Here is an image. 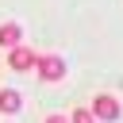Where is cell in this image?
Segmentation results:
<instances>
[{
	"mask_svg": "<svg viewBox=\"0 0 123 123\" xmlns=\"http://www.w3.org/2000/svg\"><path fill=\"white\" fill-rule=\"evenodd\" d=\"M35 58H38V50H35V46H23V42H15V46L4 50V65H8L12 73H31Z\"/></svg>",
	"mask_w": 123,
	"mask_h": 123,
	"instance_id": "cell-3",
	"label": "cell"
},
{
	"mask_svg": "<svg viewBox=\"0 0 123 123\" xmlns=\"http://www.w3.org/2000/svg\"><path fill=\"white\" fill-rule=\"evenodd\" d=\"M19 111H23V92L12 88V85H4V88H0V115L12 119V115H19Z\"/></svg>",
	"mask_w": 123,
	"mask_h": 123,
	"instance_id": "cell-4",
	"label": "cell"
},
{
	"mask_svg": "<svg viewBox=\"0 0 123 123\" xmlns=\"http://www.w3.org/2000/svg\"><path fill=\"white\" fill-rule=\"evenodd\" d=\"M15 42H23V27H19L15 19L0 23V50H8V46H15Z\"/></svg>",
	"mask_w": 123,
	"mask_h": 123,
	"instance_id": "cell-5",
	"label": "cell"
},
{
	"mask_svg": "<svg viewBox=\"0 0 123 123\" xmlns=\"http://www.w3.org/2000/svg\"><path fill=\"white\" fill-rule=\"evenodd\" d=\"M88 111L96 115V123H115V119L123 115V104H119V96H115V92H92Z\"/></svg>",
	"mask_w": 123,
	"mask_h": 123,
	"instance_id": "cell-2",
	"label": "cell"
},
{
	"mask_svg": "<svg viewBox=\"0 0 123 123\" xmlns=\"http://www.w3.org/2000/svg\"><path fill=\"white\" fill-rule=\"evenodd\" d=\"M31 73H35L42 85H62V81L69 77V62H65L62 54H38L35 65H31Z\"/></svg>",
	"mask_w": 123,
	"mask_h": 123,
	"instance_id": "cell-1",
	"label": "cell"
},
{
	"mask_svg": "<svg viewBox=\"0 0 123 123\" xmlns=\"http://www.w3.org/2000/svg\"><path fill=\"white\" fill-rule=\"evenodd\" d=\"M65 115H69V123H96V115L88 111V104H77V108H69Z\"/></svg>",
	"mask_w": 123,
	"mask_h": 123,
	"instance_id": "cell-6",
	"label": "cell"
},
{
	"mask_svg": "<svg viewBox=\"0 0 123 123\" xmlns=\"http://www.w3.org/2000/svg\"><path fill=\"white\" fill-rule=\"evenodd\" d=\"M42 123H69V115H65V111H50Z\"/></svg>",
	"mask_w": 123,
	"mask_h": 123,
	"instance_id": "cell-7",
	"label": "cell"
}]
</instances>
